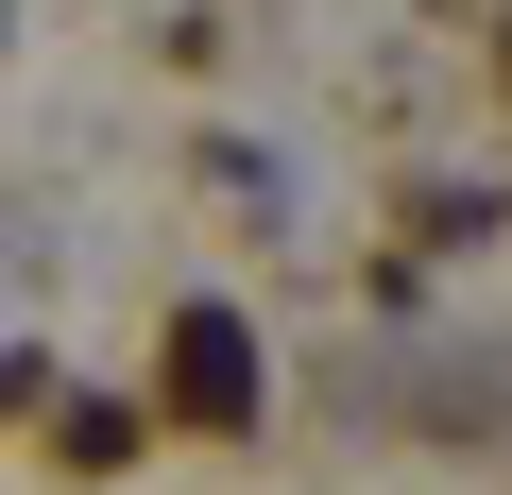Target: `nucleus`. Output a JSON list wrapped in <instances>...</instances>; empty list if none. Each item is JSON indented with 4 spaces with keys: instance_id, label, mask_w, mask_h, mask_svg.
Listing matches in <instances>:
<instances>
[{
    "instance_id": "f257e3e1",
    "label": "nucleus",
    "mask_w": 512,
    "mask_h": 495,
    "mask_svg": "<svg viewBox=\"0 0 512 495\" xmlns=\"http://www.w3.org/2000/svg\"><path fill=\"white\" fill-rule=\"evenodd\" d=\"M171 393H188V410H256V376H239V325H188V359H171Z\"/></svg>"
}]
</instances>
